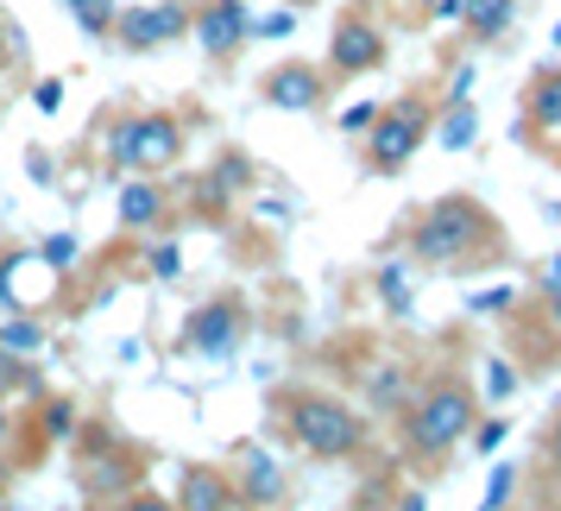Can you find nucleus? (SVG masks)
<instances>
[{
	"label": "nucleus",
	"mask_w": 561,
	"mask_h": 511,
	"mask_svg": "<svg viewBox=\"0 0 561 511\" xmlns=\"http://www.w3.org/2000/svg\"><path fill=\"white\" fill-rule=\"evenodd\" d=\"M410 259L416 265H448V272H485L505 259V234H499V215L480 203V196H435L416 222H410Z\"/></svg>",
	"instance_id": "nucleus-1"
},
{
	"label": "nucleus",
	"mask_w": 561,
	"mask_h": 511,
	"mask_svg": "<svg viewBox=\"0 0 561 511\" xmlns=\"http://www.w3.org/2000/svg\"><path fill=\"white\" fill-rule=\"evenodd\" d=\"M398 417H404L398 442H404L410 467H442L467 442V430L480 423V391L467 379H430Z\"/></svg>",
	"instance_id": "nucleus-2"
},
{
	"label": "nucleus",
	"mask_w": 561,
	"mask_h": 511,
	"mask_svg": "<svg viewBox=\"0 0 561 511\" xmlns=\"http://www.w3.org/2000/svg\"><path fill=\"white\" fill-rule=\"evenodd\" d=\"M284 430L309 461H354L366 448V417L341 405L334 391H290L284 398Z\"/></svg>",
	"instance_id": "nucleus-3"
},
{
	"label": "nucleus",
	"mask_w": 561,
	"mask_h": 511,
	"mask_svg": "<svg viewBox=\"0 0 561 511\" xmlns=\"http://www.w3.org/2000/svg\"><path fill=\"white\" fill-rule=\"evenodd\" d=\"M77 492L89 506H121L133 486L146 480V448H133L127 435L107 423H77Z\"/></svg>",
	"instance_id": "nucleus-4"
},
{
	"label": "nucleus",
	"mask_w": 561,
	"mask_h": 511,
	"mask_svg": "<svg viewBox=\"0 0 561 511\" xmlns=\"http://www.w3.org/2000/svg\"><path fill=\"white\" fill-rule=\"evenodd\" d=\"M107 164L114 171H146V178H164L183 164V121L171 107H152V114H121L114 133H107Z\"/></svg>",
	"instance_id": "nucleus-5"
},
{
	"label": "nucleus",
	"mask_w": 561,
	"mask_h": 511,
	"mask_svg": "<svg viewBox=\"0 0 561 511\" xmlns=\"http://www.w3.org/2000/svg\"><path fill=\"white\" fill-rule=\"evenodd\" d=\"M430 127H435V107L423 95H398L391 107H379V121L359 133L366 139V164L379 171V178H398L410 158L430 146Z\"/></svg>",
	"instance_id": "nucleus-6"
},
{
	"label": "nucleus",
	"mask_w": 561,
	"mask_h": 511,
	"mask_svg": "<svg viewBox=\"0 0 561 511\" xmlns=\"http://www.w3.org/2000/svg\"><path fill=\"white\" fill-rule=\"evenodd\" d=\"M240 341H247V304H240V297H208V304H196L190 322H183V348L203 354V360H233Z\"/></svg>",
	"instance_id": "nucleus-7"
},
{
	"label": "nucleus",
	"mask_w": 561,
	"mask_h": 511,
	"mask_svg": "<svg viewBox=\"0 0 561 511\" xmlns=\"http://www.w3.org/2000/svg\"><path fill=\"white\" fill-rule=\"evenodd\" d=\"M385 64V32L373 13H341V26L329 32V70L334 77H373Z\"/></svg>",
	"instance_id": "nucleus-8"
},
{
	"label": "nucleus",
	"mask_w": 561,
	"mask_h": 511,
	"mask_svg": "<svg viewBox=\"0 0 561 511\" xmlns=\"http://www.w3.org/2000/svg\"><path fill=\"white\" fill-rule=\"evenodd\" d=\"M183 32H190V7L178 0H158V7H127V13H114V45H127V52H158V45H178Z\"/></svg>",
	"instance_id": "nucleus-9"
},
{
	"label": "nucleus",
	"mask_w": 561,
	"mask_h": 511,
	"mask_svg": "<svg viewBox=\"0 0 561 511\" xmlns=\"http://www.w3.org/2000/svg\"><path fill=\"white\" fill-rule=\"evenodd\" d=\"M259 102L278 107V114H316V107L329 102V77L316 64H304V57H290V64L259 77Z\"/></svg>",
	"instance_id": "nucleus-10"
},
{
	"label": "nucleus",
	"mask_w": 561,
	"mask_h": 511,
	"mask_svg": "<svg viewBox=\"0 0 561 511\" xmlns=\"http://www.w3.org/2000/svg\"><path fill=\"white\" fill-rule=\"evenodd\" d=\"M190 32H196V45H203L215 64H228V57L253 38V13H247L240 0H208L203 13H190Z\"/></svg>",
	"instance_id": "nucleus-11"
},
{
	"label": "nucleus",
	"mask_w": 561,
	"mask_h": 511,
	"mask_svg": "<svg viewBox=\"0 0 561 511\" xmlns=\"http://www.w3.org/2000/svg\"><path fill=\"white\" fill-rule=\"evenodd\" d=\"M524 139L530 146H561V64L536 70L524 89Z\"/></svg>",
	"instance_id": "nucleus-12"
},
{
	"label": "nucleus",
	"mask_w": 561,
	"mask_h": 511,
	"mask_svg": "<svg viewBox=\"0 0 561 511\" xmlns=\"http://www.w3.org/2000/svg\"><path fill=\"white\" fill-rule=\"evenodd\" d=\"M114 208H121V228H127V234H152V228H164V215H171V203H164V183L146 178V171H133V178L121 183Z\"/></svg>",
	"instance_id": "nucleus-13"
},
{
	"label": "nucleus",
	"mask_w": 561,
	"mask_h": 511,
	"mask_svg": "<svg viewBox=\"0 0 561 511\" xmlns=\"http://www.w3.org/2000/svg\"><path fill=\"white\" fill-rule=\"evenodd\" d=\"M228 474H233V506H278L284 499V467L265 448H247L240 467H228Z\"/></svg>",
	"instance_id": "nucleus-14"
},
{
	"label": "nucleus",
	"mask_w": 561,
	"mask_h": 511,
	"mask_svg": "<svg viewBox=\"0 0 561 511\" xmlns=\"http://www.w3.org/2000/svg\"><path fill=\"white\" fill-rule=\"evenodd\" d=\"M178 506H183V511H228V506H233V474H228V467H208V461L183 467Z\"/></svg>",
	"instance_id": "nucleus-15"
},
{
	"label": "nucleus",
	"mask_w": 561,
	"mask_h": 511,
	"mask_svg": "<svg viewBox=\"0 0 561 511\" xmlns=\"http://www.w3.org/2000/svg\"><path fill=\"white\" fill-rule=\"evenodd\" d=\"M455 20L467 26V38L492 45V38H505V32H511V20H517V0H460Z\"/></svg>",
	"instance_id": "nucleus-16"
},
{
	"label": "nucleus",
	"mask_w": 561,
	"mask_h": 511,
	"mask_svg": "<svg viewBox=\"0 0 561 511\" xmlns=\"http://www.w3.org/2000/svg\"><path fill=\"white\" fill-rule=\"evenodd\" d=\"M77 405H70V398H45V391H38V423H32V435H38V448H51V442H70V435H77Z\"/></svg>",
	"instance_id": "nucleus-17"
},
{
	"label": "nucleus",
	"mask_w": 561,
	"mask_h": 511,
	"mask_svg": "<svg viewBox=\"0 0 561 511\" xmlns=\"http://www.w3.org/2000/svg\"><path fill=\"white\" fill-rule=\"evenodd\" d=\"M473 133H480V114H473V102H448L442 114H435L430 139H442L448 152H467V146H473Z\"/></svg>",
	"instance_id": "nucleus-18"
},
{
	"label": "nucleus",
	"mask_w": 561,
	"mask_h": 511,
	"mask_svg": "<svg viewBox=\"0 0 561 511\" xmlns=\"http://www.w3.org/2000/svg\"><path fill=\"white\" fill-rule=\"evenodd\" d=\"M410 391H416V379H410L404 366H379L373 385H366V405H373V410H404Z\"/></svg>",
	"instance_id": "nucleus-19"
},
{
	"label": "nucleus",
	"mask_w": 561,
	"mask_h": 511,
	"mask_svg": "<svg viewBox=\"0 0 561 511\" xmlns=\"http://www.w3.org/2000/svg\"><path fill=\"white\" fill-rule=\"evenodd\" d=\"M0 348H7V354H20V360H32L38 348H45V329L20 309V316H7V322H0Z\"/></svg>",
	"instance_id": "nucleus-20"
},
{
	"label": "nucleus",
	"mask_w": 561,
	"mask_h": 511,
	"mask_svg": "<svg viewBox=\"0 0 561 511\" xmlns=\"http://www.w3.org/2000/svg\"><path fill=\"white\" fill-rule=\"evenodd\" d=\"M0 391H32V398H38L45 379H38V366H32V360H20V354H7V348H0Z\"/></svg>",
	"instance_id": "nucleus-21"
},
{
	"label": "nucleus",
	"mask_w": 561,
	"mask_h": 511,
	"mask_svg": "<svg viewBox=\"0 0 561 511\" xmlns=\"http://www.w3.org/2000/svg\"><path fill=\"white\" fill-rule=\"evenodd\" d=\"M38 259H45L51 272H70V265L82 259V240H77V234H51V240L38 247Z\"/></svg>",
	"instance_id": "nucleus-22"
},
{
	"label": "nucleus",
	"mask_w": 561,
	"mask_h": 511,
	"mask_svg": "<svg viewBox=\"0 0 561 511\" xmlns=\"http://www.w3.org/2000/svg\"><path fill=\"white\" fill-rule=\"evenodd\" d=\"M228 203H233V190L215 178V171H208V178H196V208H203V215H215V222H221V215H228Z\"/></svg>",
	"instance_id": "nucleus-23"
},
{
	"label": "nucleus",
	"mask_w": 561,
	"mask_h": 511,
	"mask_svg": "<svg viewBox=\"0 0 561 511\" xmlns=\"http://www.w3.org/2000/svg\"><path fill=\"white\" fill-rule=\"evenodd\" d=\"M379 297H385V309H391V316H404V309H410L404 265H385V272H379Z\"/></svg>",
	"instance_id": "nucleus-24"
},
{
	"label": "nucleus",
	"mask_w": 561,
	"mask_h": 511,
	"mask_svg": "<svg viewBox=\"0 0 561 511\" xmlns=\"http://www.w3.org/2000/svg\"><path fill=\"white\" fill-rule=\"evenodd\" d=\"M511 492H517V467H511V461H499V467H492V480H485V506H492V511L511 506Z\"/></svg>",
	"instance_id": "nucleus-25"
},
{
	"label": "nucleus",
	"mask_w": 561,
	"mask_h": 511,
	"mask_svg": "<svg viewBox=\"0 0 561 511\" xmlns=\"http://www.w3.org/2000/svg\"><path fill=\"white\" fill-rule=\"evenodd\" d=\"M77 26H82V38H107V32H114V0H95V7H82Z\"/></svg>",
	"instance_id": "nucleus-26"
},
{
	"label": "nucleus",
	"mask_w": 561,
	"mask_h": 511,
	"mask_svg": "<svg viewBox=\"0 0 561 511\" xmlns=\"http://www.w3.org/2000/svg\"><path fill=\"white\" fill-rule=\"evenodd\" d=\"M146 272H152V279H178V272H183V253H178V240H158L152 253H146Z\"/></svg>",
	"instance_id": "nucleus-27"
},
{
	"label": "nucleus",
	"mask_w": 561,
	"mask_h": 511,
	"mask_svg": "<svg viewBox=\"0 0 561 511\" xmlns=\"http://www.w3.org/2000/svg\"><path fill=\"white\" fill-rule=\"evenodd\" d=\"M215 178L228 183V190H247V183H253V164H247V152H221V158H215Z\"/></svg>",
	"instance_id": "nucleus-28"
},
{
	"label": "nucleus",
	"mask_w": 561,
	"mask_h": 511,
	"mask_svg": "<svg viewBox=\"0 0 561 511\" xmlns=\"http://www.w3.org/2000/svg\"><path fill=\"white\" fill-rule=\"evenodd\" d=\"M505 417H480V423H473V448H480V455H492V448H499V442H505Z\"/></svg>",
	"instance_id": "nucleus-29"
},
{
	"label": "nucleus",
	"mask_w": 561,
	"mask_h": 511,
	"mask_svg": "<svg viewBox=\"0 0 561 511\" xmlns=\"http://www.w3.org/2000/svg\"><path fill=\"white\" fill-rule=\"evenodd\" d=\"M373 121H379V102H354L347 114H341V133H354V139H359V133L373 127Z\"/></svg>",
	"instance_id": "nucleus-30"
},
{
	"label": "nucleus",
	"mask_w": 561,
	"mask_h": 511,
	"mask_svg": "<svg viewBox=\"0 0 561 511\" xmlns=\"http://www.w3.org/2000/svg\"><path fill=\"white\" fill-rule=\"evenodd\" d=\"M485 379H492V385H485L492 398H511V391H517V373H511L505 360H492V373H485Z\"/></svg>",
	"instance_id": "nucleus-31"
},
{
	"label": "nucleus",
	"mask_w": 561,
	"mask_h": 511,
	"mask_svg": "<svg viewBox=\"0 0 561 511\" xmlns=\"http://www.w3.org/2000/svg\"><path fill=\"white\" fill-rule=\"evenodd\" d=\"M542 461H549V474L561 480V410H556V423H549V435H542Z\"/></svg>",
	"instance_id": "nucleus-32"
},
{
	"label": "nucleus",
	"mask_w": 561,
	"mask_h": 511,
	"mask_svg": "<svg viewBox=\"0 0 561 511\" xmlns=\"http://www.w3.org/2000/svg\"><path fill=\"white\" fill-rule=\"evenodd\" d=\"M290 26H297L290 13H265V20H253V38H284Z\"/></svg>",
	"instance_id": "nucleus-33"
},
{
	"label": "nucleus",
	"mask_w": 561,
	"mask_h": 511,
	"mask_svg": "<svg viewBox=\"0 0 561 511\" xmlns=\"http://www.w3.org/2000/svg\"><path fill=\"white\" fill-rule=\"evenodd\" d=\"M511 304V284H499V291H480V297H467V309L473 316H485V309H505Z\"/></svg>",
	"instance_id": "nucleus-34"
},
{
	"label": "nucleus",
	"mask_w": 561,
	"mask_h": 511,
	"mask_svg": "<svg viewBox=\"0 0 561 511\" xmlns=\"http://www.w3.org/2000/svg\"><path fill=\"white\" fill-rule=\"evenodd\" d=\"M32 102H38V114H57V107H64V82H38Z\"/></svg>",
	"instance_id": "nucleus-35"
},
{
	"label": "nucleus",
	"mask_w": 561,
	"mask_h": 511,
	"mask_svg": "<svg viewBox=\"0 0 561 511\" xmlns=\"http://www.w3.org/2000/svg\"><path fill=\"white\" fill-rule=\"evenodd\" d=\"M13 57H20V26H13V20H0V70H7Z\"/></svg>",
	"instance_id": "nucleus-36"
},
{
	"label": "nucleus",
	"mask_w": 561,
	"mask_h": 511,
	"mask_svg": "<svg viewBox=\"0 0 561 511\" xmlns=\"http://www.w3.org/2000/svg\"><path fill=\"white\" fill-rule=\"evenodd\" d=\"M536 291H561V253L549 259V265H542V272H536Z\"/></svg>",
	"instance_id": "nucleus-37"
},
{
	"label": "nucleus",
	"mask_w": 561,
	"mask_h": 511,
	"mask_svg": "<svg viewBox=\"0 0 561 511\" xmlns=\"http://www.w3.org/2000/svg\"><path fill=\"white\" fill-rule=\"evenodd\" d=\"M57 7H64V13H70V20H77L82 7H95V0H57Z\"/></svg>",
	"instance_id": "nucleus-38"
},
{
	"label": "nucleus",
	"mask_w": 561,
	"mask_h": 511,
	"mask_svg": "<svg viewBox=\"0 0 561 511\" xmlns=\"http://www.w3.org/2000/svg\"><path fill=\"white\" fill-rule=\"evenodd\" d=\"M7 430H13V423H7V410H0V448H7Z\"/></svg>",
	"instance_id": "nucleus-39"
},
{
	"label": "nucleus",
	"mask_w": 561,
	"mask_h": 511,
	"mask_svg": "<svg viewBox=\"0 0 561 511\" xmlns=\"http://www.w3.org/2000/svg\"><path fill=\"white\" fill-rule=\"evenodd\" d=\"M0 480H7V474H0ZM0 499H7V486H0Z\"/></svg>",
	"instance_id": "nucleus-40"
},
{
	"label": "nucleus",
	"mask_w": 561,
	"mask_h": 511,
	"mask_svg": "<svg viewBox=\"0 0 561 511\" xmlns=\"http://www.w3.org/2000/svg\"><path fill=\"white\" fill-rule=\"evenodd\" d=\"M556 45H561V26H556Z\"/></svg>",
	"instance_id": "nucleus-41"
},
{
	"label": "nucleus",
	"mask_w": 561,
	"mask_h": 511,
	"mask_svg": "<svg viewBox=\"0 0 561 511\" xmlns=\"http://www.w3.org/2000/svg\"><path fill=\"white\" fill-rule=\"evenodd\" d=\"M416 7H430V0H416Z\"/></svg>",
	"instance_id": "nucleus-42"
}]
</instances>
